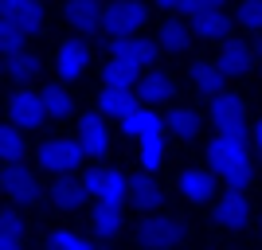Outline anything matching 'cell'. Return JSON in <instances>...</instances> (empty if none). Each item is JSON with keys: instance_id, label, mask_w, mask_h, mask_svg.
I'll list each match as a JSON object with an SVG mask.
<instances>
[{"instance_id": "32", "label": "cell", "mask_w": 262, "mask_h": 250, "mask_svg": "<svg viewBox=\"0 0 262 250\" xmlns=\"http://www.w3.org/2000/svg\"><path fill=\"white\" fill-rule=\"evenodd\" d=\"M24 39H28V28H20L16 20H4V28H0V43H4V55L24 51Z\"/></svg>"}, {"instance_id": "36", "label": "cell", "mask_w": 262, "mask_h": 250, "mask_svg": "<svg viewBox=\"0 0 262 250\" xmlns=\"http://www.w3.org/2000/svg\"><path fill=\"white\" fill-rule=\"evenodd\" d=\"M223 0H184L180 4V12H188V16H196V12H204V8H219Z\"/></svg>"}, {"instance_id": "27", "label": "cell", "mask_w": 262, "mask_h": 250, "mask_svg": "<svg viewBox=\"0 0 262 250\" xmlns=\"http://www.w3.org/2000/svg\"><path fill=\"white\" fill-rule=\"evenodd\" d=\"M24 242V223L16 219V211H4L0 215V250H20Z\"/></svg>"}, {"instance_id": "18", "label": "cell", "mask_w": 262, "mask_h": 250, "mask_svg": "<svg viewBox=\"0 0 262 250\" xmlns=\"http://www.w3.org/2000/svg\"><path fill=\"white\" fill-rule=\"evenodd\" d=\"M192 32L204 35V39H223L231 32V20H227V12H219V8H204L192 16Z\"/></svg>"}, {"instance_id": "10", "label": "cell", "mask_w": 262, "mask_h": 250, "mask_svg": "<svg viewBox=\"0 0 262 250\" xmlns=\"http://www.w3.org/2000/svg\"><path fill=\"white\" fill-rule=\"evenodd\" d=\"M78 141H82L86 156H102L110 149V125L102 121V113H86L78 121Z\"/></svg>"}, {"instance_id": "7", "label": "cell", "mask_w": 262, "mask_h": 250, "mask_svg": "<svg viewBox=\"0 0 262 250\" xmlns=\"http://www.w3.org/2000/svg\"><path fill=\"white\" fill-rule=\"evenodd\" d=\"M211 125H215L219 133H239V137H247V125H243V102L235 98V94H211Z\"/></svg>"}, {"instance_id": "13", "label": "cell", "mask_w": 262, "mask_h": 250, "mask_svg": "<svg viewBox=\"0 0 262 250\" xmlns=\"http://www.w3.org/2000/svg\"><path fill=\"white\" fill-rule=\"evenodd\" d=\"M164 125H168V121H161L153 109L133 106L129 113H121V133H125V137H161Z\"/></svg>"}, {"instance_id": "30", "label": "cell", "mask_w": 262, "mask_h": 250, "mask_svg": "<svg viewBox=\"0 0 262 250\" xmlns=\"http://www.w3.org/2000/svg\"><path fill=\"white\" fill-rule=\"evenodd\" d=\"M188 32H192V28L168 20V24L161 28V47H164V51H184V47H188Z\"/></svg>"}, {"instance_id": "2", "label": "cell", "mask_w": 262, "mask_h": 250, "mask_svg": "<svg viewBox=\"0 0 262 250\" xmlns=\"http://www.w3.org/2000/svg\"><path fill=\"white\" fill-rule=\"evenodd\" d=\"M145 24V4L141 0H118V4H110L106 16H102V32L106 39H125V35L141 32Z\"/></svg>"}, {"instance_id": "37", "label": "cell", "mask_w": 262, "mask_h": 250, "mask_svg": "<svg viewBox=\"0 0 262 250\" xmlns=\"http://www.w3.org/2000/svg\"><path fill=\"white\" fill-rule=\"evenodd\" d=\"M254 149L262 152V121H258V125H254Z\"/></svg>"}, {"instance_id": "3", "label": "cell", "mask_w": 262, "mask_h": 250, "mask_svg": "<svg viewBox=\"0 0 262 250\" xmlns=\"http://www.w3.org/2000/svg\"><path fill=\"white\" fill-rule=\"evenodd\" d=\"M82 156H86L82 141H43L35 149V161L43 164L47 172H75Z\"/></svg>"}, {"instance_id": "1", "label": "cell", "mask_w": 262, "mask_h": 250, "mask_svg": "<svg viewBox=\"0 0 262 250\" xmlns=\"http://www.w3.org/2000/svg\"><path fill=\"white\" fill-rule=\"evenodd\" d=\"M208 164L211 172L227 180V188H247L251 184V156H247V137L239 133H219L208 145Z\"/></svg>"}, {"instance_id": "21", "label": "cell", "mask_w": 262, "mask_h": 250, "mask_svg": "<svg viewBox=\"0 0 262 250\" xmlns=\"http://www.w3.org/2000/svg\"><path fill=\"white\" fill-rule=\"evenodd\" d=\"M180 192H184L192 203H204V199H211V192H215V176L204 172V168H192V172L180 176Z\"/></svg>"}, {"instance_id": "25", "label": "cell", "mask_w": 262, "mask_h": 250, "mask_svg": "<svg viewBox=\"0 0 262 250\" xmlns=\"http://www.w3.org/2000/svg\"><path fill=\"white\" fill-rule=\"evenodd\" d=\"M4 71H8L16 82H28V78L39 71V59L35 55H28V51H16V55H4Z\"/></svg>"}, {"instance_id": "11", "label": "cell", "mask_w": 262, "mask_h": 250, "mask_svg": "<svg viewBox=\"0 0 262 250\" xmlns=\"http://www.w3.org/2000/svg\"><path fill=\"white\" fill-rule=\"evenodd\" d=\"M0 12H4V20H16L20 28H28V35L43 32V8H39V0H4Z\"/></svg>"}, {"instance_id": "34", "label": "cell", "mask_w": 262, "mask_h": 250, "mask_svg": "<svg viewBox=\"0 0 262 250\" xmlns=\"http://www.w3.org/2000/svg\"><path fill=\"white\" fill-rule=\"evenodd\" d=\"M239 24H247L251 32H262V0H243L239 4Z\"/></svg>"}, {"instance_id": "6", "label": "cell", "mask_w": 262, "mask_h": 250, "mask_svg": "<svg viewBox=\"0 0 262 250\" xmlns=\"http://www.w3.org/2000/svg\"><path fill=\"white\" fill-rule=\"evenodd\" d=\"M188 235V227L184 223H180V219H145L141 227H137V242H141V246H172V242H180Z\"/></svg>"}, {"instance_id": "14", "label": "cell", "mask_w": 262, "mask_h": 250, "mask_svg": "<svg viewBox=\"0 0 262 250\" xmlns=\"http://www.w3.org/2000/svg\"><path fill=\"white\" fill-rule=\"evenodd\" d=\"M102 4L98 0H67V24L75 32H98L102 28Z\"/></svg>"}, {"instance_id": "5", "label": "cell", "mask_w": 262, "mask_h": 250, "mask_svg": "<svg viewBox=\"0 0 262 250\" xmlns=\"http://www.w3.org/2000/svg\"><path fill=\"white\" fill-rule=\"evenodd\" d=\"M8 121H16L20 129H39L47 121V106L43 94H32V90H16L8 98Z\"/></svg>"}, {"instance_id": "8", "label": "cell", "mask_w": 262, "mask_h": 250, "mask_svg": "<svg viewBox=\"0 0 262 250\" xmlns=\"http://www.w3.org/2000/svg\"><path fill=\"white\" fill-rule=\"evenodd\" d=\"M0 184H4L8 199H16V203H35V199H39V184H35V176L28 172L20 161H8V168H4V176H0Z\"/></svg>"}, {"instance_id": "23", "label": "cell", "mask_w": 262, "mask_h": 250, "mask_svg": "<svg viewBox=\"0 0 262 250\" xmlns=\"http://www.w3.org/2000/svg\"><path fill=\"white\" fill-rule=\"evenodd\" d=\"M133 106H137V102H133V94L125 86H110V82H106V90L98 94V109H102V113H114V118L129 113Z\"/></svg>"}, {"instance_id": "22", "label": "cell", "mask_w": 262, "mask_h": 250, "mask_svg": "<svg viewBox=\"0 0 262 250\" xmlns=\"http://www.w3.org/2000/svg\"><path fill=\"white\" fill-rule=\"evenodd\" d=\"M223 78H227V71L219 63H192V86H196L200 94H219V90H223Z\"/></svg>"}, {"instance_id": "31", "label": "cell", "mask_w": 262, "mask_h": 250, "mask_svg": "<svg viewBox=\"0 0 262 250\" xmlns=\"http://www.w3.org/2000/svg\"><path fill=\"white\" fill-rule=\"evenodd\" d=\"M39 94H43V106H47L51 118H67V113H71V94H67L63 86H47V90H39Z\"/></svg>"}, {"instance_id": "17", "label": "cell", "mask_w": 262, "mask_h": 250, "mask_svg": "<svg viewBox=\"0 0 262 250\" xmlns=\"http://www.w3.org/2000/svg\"><path fill=\"white\" fill-rule=\"evenodd\" d=\"M86 184H78V180H71V176H59L51 184V199L55 207H63V211H78V207L86 203Z\"/></svg>"}, {"instance_id": "9", "label": "cell", "mask_w": 262, "mask_h": 250, "mask_svg": "<svg viewBox=\"0 0 262 250\" xmlns=\"http://www.w3.org/2000/svg\"><path fill=\"white\" fill-rule=\"evenodd\" d=\"M247 219H251V203H247V196H243L239 188H231L227 196L215 203V223L223 231H243Z\"/></svg>"}, {"instance_id": "16", "label": "cell", "mask_w": 262, "mask_h": 250, "mask_svg": "<svg viewBox=\"0 0 262 250\" xmlns=\"http://www.w3.org/2000/svg\"><path fill=\"white\" fill-rule=\"evenodd\" d=\"M161 199H164V192H161V184H157L153 176H141V172H137L129 180V203L137 207V211H157Z\"/></svg>"}, {"instance_id": "28", "label": "cell", "mask_w": 262, "mask_h": 250, "mask_svg": "<svg viewBox=\"0 0 262 250\" xmlns=\"http://www.w3.org/2000/svg\"><path fill=\"white\" fill-rule=\"evenodd\" d=\"M98 239H82L75 231H55L51 239H47V250H94Z\"/></svg>"}, {"instance_id": "26", "label": "cell", "mask_w": 262, "mask_h": 250, "mask_svg": "<svg viewBox=\"0 0 262 250\" xmlns=\"http://www.w3.org/2000/svg\"><path fill=\"white\" fill-rule=\"evenodd\" d=\"M137 75H141V66L125 63V59H114V63H106V82H110V86H125V90H133V86H137Z\"/></svg>"}, {"instance_id": "20", "label": "cell", "mask_w": 262, "mask_h": 250, "mask_svg": "<svg viewBox=\"0 0 262 250\" xmlns=\"http://www.w3.org/2000/svg\"><path fill=\"white\" fill-rule=\"evenodd\" d=\"M176 94V78L164 75V71H149V75L141 78V102H149V106H157V102H168Z\"/></svg>"}, {"instance_id": "12", "label": "cell", "mask_w": 262, "mask_h": 250, "mask_svg": "<svg viewBox=\"0 0 262 250\" xmlns=\"http://www.w3.org/2000/svg\"><path fill=\"white\" fill-rule=\"evenodd\" d=\"M86 63H90V47L78 43V39H67L59 47L55 71H59V78H78V75H86Z\"/></svg>"}, {"instance_id": "4", "label": "cell", "mask_w": 262, "mask_h": 250, "mask_svg": "<svg viewBox=\"0 0 262 250\" xmlns=\"http://www.w3.org/2000/svg\"><path fill=\"white\" fill-rule=\"evenodd\" d=\"M82 184H86L90 196L110 199V203H121V199H129V180H125L118 168H90V172L82 176Z\"/></svg>"}, {"instance_id": "33", "label": "cell", "mask_w": 262, "mask_h": 250, "mask_svg": "<svg viewBox=\"0 0 262 250\" xmlns=\"http://www.w3.org/2000/svg\"><path fill=\"white\" fill-rule=\"evenodd\" d=\"M168 125H172V133H176V137H196L200 118L192 113V109H172V113H168Z\"/></svg>"}, {"instance_id": "24", "label": "cell", "mask_w": 262, "mask_h": 250, "mask_svg": "<svg viewBox=\"0 0 262 250\" xmlns=\"http://www.w3.org/2000/svg\"><path fill=\"white\" fill-rule=\"evenodd\" d=\"M219 66H223L231 78L247 75V71H251V47H247V43H227L223 55H219Z\"/></svg>"}, {"instance_id": "19", "label": "cell", "mask_w": 262, "mask_h": 250, "mask_svg": "<svg viewBox=\"0 0 262 250\" xmlns=\"http://www.w3.org/2000/svg\"><path fill=\"white\" fill-rule=\"evenodd\" d=\"M90 223H94V235H98V239H114V235H121V203L98 199V207H94Z\"/></svg>"}, {"instance_id": "29", "label": "cell", "mask_w": 262, "mask_h": 250, "mask_svg": "<svg viewBox=\"0 0 262 250\" xmlns=\"http://www.w3.org/2000/svg\"><path fill=\"white\" fill-rule=\"evenodd\" d=\"M0 152H4V161H24V152H28V145H24V137L16 133V121L0 129Z\"/></svg>"}, {"instance_id": "35", "label": "cell", "mask_w": 262, "mask_h": 250, "mask_svg": "<svg viewBox=\"0 0 262 250\" xmlns=\"http://www.w3.org/2000/svg\"><path fill=\"white\" fill-rule=\"evenodd\" d=\"M141 164L145 172L161 168V137H141Z\"/></svg>"}, {"instance_id": "38", "label": "cell", "mask_w": 262, "mask_h": 250, "mask_svg": "<svg viewBox=\"0 0 262 250\" xmlns=\"http://www.w3.org/2000/svg\"><path fill=\"white\" fill-rule=\"evenodd\" d=\"M157 4H161V8H180L184 0H157Z\"/></svg>"}, {"instance_id": "15", "label": "cell", "mask_w": 262, "mask_h": 250, "mask_svg": "<svg viewBox=\"0 0 262 250\" xmlns=\"http://www.w3.org/2000/svg\"><path fill=\"white\" fill-rule=\"evenodd\" d=\"M110 55L114 59H125V63L141 66V63H153L157 59V47L137 39V35H125V39H110Z\"/></svg>"}]
</instances>
